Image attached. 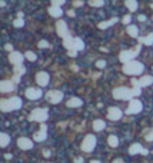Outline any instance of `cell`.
Wrapping results in <instances>:
<instances>
[{"label":"cell","mask_w":153,"mask_h":163,"mask_svg":"<svg viewBox=\"0 0 153 163\" xmlns=\"http://www.w3.org/2000/svg\"><path fill=\"white\" fill-rule=\"evenodd\" d=\"M143 70H144V66L140 62H136V60H132L129 63L123 65V73L125 75H130V76H134V75H140Z\"/></svg>","instance_id":"1"},{"label":"cell","mask_w":153,"mask_h":163,"mask_svg":"<svg viewBox=\"0 0 153 163\" xmlns=\"http://www.w3.org/2000/svg\"><path fill=\"white\" fill-rule=\"evenodd\" d=\"M140 49H142V44H139L136 49H133V50H123V52H120V54H119V60H120L123 65H126V63H129V62H132L137 54L140 53Z\"/></svg>","instance_id":"2"},{"label":"cell","mask_w":153,"mask_h":163,"mask_svg":"<svg viewBox=\"0 0 153 163\" xmlns=\"http://www.w3.org/2000/svg\"><path fill=\"white\" fill-rule=\"evenodd\" d=\"M49 117V112H47V109H34L32 113L29 115V120L30 122H39V123H42L43 125L44 120H47Z\"/></svg>","instance_id":"3"},{"label":"cell","mask_w":153,"mask_h":163,"mask_svg":"<svg viewBox=\"0 0 153 163\" xmlns=\"http://www.w3.org/2000/svg\"><path fill=\"white\" fill-rule=\"evenodd\" d=\"M134 95H133V90L127 89V87H116L113 90V98L117 99V100H130Z\"/></svg>","instance_id":"4"},{"label":"cell","mask_w":153,"mask_h":163,"mask_svg":"<svg viewBox=\"0 0 153 163\" xmlns=\"http://www.w3.org/2000/svg\"><path fill=\"white\" fill-rule=\"evenodd\" d=\"M96 147V137L93 135H88L82 143V150L83 152H92Z\"/></svg>","instance_id":"5"},{"label":"cell","mask_w":153,"mask_h":163,"mask_svg":"<svg viewBox=\"0 0 153 163\" xmlns=\"http://www.w3.org/2000/svg\"><path fill=\"white\" fill-rule=\"evenodd\" d=\"M142 109H143L142 102L133 99V100H130V103H129V107L126 109V113H127V115H137V113L142 112Z\"/></svg>","instance_id":"6"},{"label":"cell","mask_w":153,"mask_h":163,"mask_svg":"<svg viewBox=\"0 0 153 163\" xmlns=\"http://www.w3.org/2000/svg\"><path fill=\"white\" fill-rule=\"evenodd\" d=\"M46 99H47V102H50V103H60L62 100H63V92H60V90H50L47 95H46Z\"/></svg>","instance_id":"7"},{"label":"cell","mask_w":153,"mask_h":163,"mask_svg":"<svg viewBox=\"0 0 153 163\" xmlns=\"http://www.w3.org/2000/svg\"><path fill=\"white\" fill-rule=\"evenodd\" d=\"M56 30H57V34L60 37H67L69 36V30H67V24H66L65 20H59L57 24H56Z\"/></svg>","instance_id":"8"},{"label":"cell","mask_w":153,"mask_h":163,"mask_svg":"<svg viewBox=\"0 0 153 163\" xmlns=\"http://www.w3.org/2000/svg\"><path fill=\"white\" fill-rule=\"evenodd\" d=\"M36 82H37L39 86H47L49 82H50L49 73H46V72H39V73L36 75Z\"/></svg>","instance_id":"9"},{"label":"cell","mask_w":153,"mask_h":163,"mask_svg":"<svg viewBox=\"0 0 153 163\" xmlns=\"http://www.w3.org/2000/svg\"><path fill=\"white\" fill-rule=\"evenodd\" d=\"M26 98L30 100H37L42 98V90L40 89H34V87H29L26 90Z\"/></svg>","instance_id":"10"},{"label":"cell","mask_w":153,"mask_h":163,"mask_svg":"<svg viewBox=\"0 0 153 163\" xmlns=\"http://www.w3.org/2000/svg\"><path fill=\"white\" fill-rule=\"evenodd\" d=\"M23 54L19 53V52H11L10 56H9V60L10 63H13V66H19V65H23Z\"/></svg>","instance_id":"11"},{"label":"cell","mask_w":153,"mask_h":163,"mask_svg":"<svg viewBox=\"0 0 153 163\" xmlns=\"http://www.w3.org/2000/svg\"><path fill=\"white\" fill-rule=\"evenodd\" d=\"M47 126H46V125H42V126H40V130L37 132V133H34V136H33V139H34V140L36 142H42V140H44V139H46V137H47Z\"/></svg>","instance_id":"12"},{"label":"cell","mask_w":153,"mask_h":163,"mask_svg":"<svg viewBox=\"0 0 153 163\" xmlns=\"http://www.w3.org/2000/svg\"><path fill=\"white\" fill-rule=\"evenodd\" d=\"M0 90H1V93L13 92L14 90V82H11V80H3L0 83Z\"/></svg>","instance_id":"13"},{"label":"cell","mask_w":153,"mask_h":163,"mask_svg":"<svg viewBox=\"0 0 153 163\" xmlns=\"http://www.w3.org/2000/svg\"><path fill=\"white\" fill-rule=\"evenodd\" d=\"M17 144H19V147L23 149V150H29V149L33 147V142L30 140V139H27V137H20V139L17 140Z\"/></svg>","instance_id":"14"},{"label":"cell","mask_w":153,"mask_h":163,"mask_svg":"<svg viewBox=\"0 0 153 163\" xmlns=\"http://www.w3.org/2000/svg\"><path fill=\"white\" fill-rule=\"evenodd\" d=\"M129 153H130V154H139V153H142V154H147V150H146V149H143L140 143H134V144H132L130 147H129Z\"/></svg>","instance_id":"15"},{"label":"cell","mask_w":153,"mask_h":163,"mask_svg":"<svg viewBox=\"0 0 153 163\" xmlns=\"http://www.w3.org/2000/svg\"><path fill=\"white\" fill-rule=\"evenodd\" d=\"M107 117L110 120H119L122 117V110L117 107H110L107 112Z\"/></svg>","instance_id":"16"},{"label":"cell","mask_w":153,"mask_h":163,"mask_svg":"<svg viewBox=\"0 0 153 163\" xmlns=\"http://www.w3.org/2000/svg\"><path fill=\"white\" fill-rule=\"evenodd\" d=\"M63 46H65L67 50H73V49H75V39L69 34L67 37L63 39Z\"/></svg>","instance_id":"17"},{"label":"cell","mask_w":153,"mask_h":163,"mask_svg":"<svg viewBox=\"0 0 153 163\" xmlns=\"http://www.w3.org/2000/svg\"><path fill=\"white\" fill-rule=\"evenodd\" d=\"M105 127H106V122H105V120L97 119V120L93 122V129H95L96 132H102Z\"/></svg>","instance_id":"18"},{"label":"cell","mask_w":153,"mask_h":163,"mask_svg":"<svg viewBox=\"0 0 153 163\" xmlns=\"http://www.w3.org/2000/svg\"><path fill=\"white\" fill-rule=\"evenodd\" d=\"M132 85H133V95L134 96H139L140 95V92H142V86H140V83H139V80H136V79H132Z\"/></svg>","instance_id":"19"},{"label":"cell","mask_w":153,"mask_h":163,"mask_svg":"<svg viewBox=\"0 0 153 163\" xmlns=\"http://www.w3.org/2000/svg\"><path fill=\"white\" fill-rule=\"evenodd\" d=\"M83 105V100L79 98H72L70 100H67V106L69 107H79Z\"/></svg>","instance_id":"20"},{"label":"cell","mask_w":153,"mask_h":163,"mask_svg":"<svg viewBox=\"0 0 153 163\" xmlns=\"http://www.w3.org/2000/svg\"><path fill=\"white\" fill-rule=\"evenodd\" d=\"M9 102H10L13 110H17V109L22 107V99L17 98V96H16V98H10L9 99Z\"/></svg>","instance_id":"21"},{"label":"cell","mask_w":153,"mask_h":163,"mask_svg":"<svg viewBox=\"0 0 153 163\" xmlns=\"http://www.w3.org/2000/svg\"><path fill=\"white\" fill-rule=\"evenodd\" d=\"M49 14H50L52 17H60V16L63 14V10H62L60 7L52 6V7H49Z\"/></svg>","instance_id":"22"},{"label":"cell","mask_w":153,"mask_h":163,"mask_svg":"<svg viewBox=\"0 0 153 163\" xmlns=\"http://www.w3.org/2000/svg\"><path fill=\"white\" fill-rule=\"evenodd\" d=\"M139 42H140V44H147V46H152V44H153V33L147 34V36H143V37H140V39H139Z\"/></svg>","instance_id":"23"},{"label":"cell","mask_w":153,"mask_h":163,"mask_svg":"<svg viewBox=\"0 0 153 163\" xmlns=\"http://www.w3.org/2000/svg\"><path fill=\"white\" fill-rule=\"evenodd\" d=\"M139 83H140V86L142 87H147L150 86L153 83V76H143L140 80H139Z\"/></svg>","instance_id":"24"},{"label":"cell","mask_w":153,"mask_h":163,"mask_svg":"<svg viewBox=\"0 0 153 163\" xmlns=\"http://www.w3.org/2000/svg\"><path fill=\"white\" fill-rule=\"evenodd\" d=\"M0 109H1L3 112H10V110H13L10 102H9V99H3V100L0 102Z\"/></svg>","instance_id":"25"},{"label":"cell","mask_w":153,"mask_h":163,"mask_svg":"<svg viewBox=\"0 0 153 163\" xmlns=\"http://www.w3.org/2000/svg\"><path fill=\"white\" fill-rule=\"evenodd\" d=\"M117 22H119V19H117V17H113V19H110L107 22L99 23V29H107L109 26H112V24H115V23H117Z\"/></svg>","instance_id":"26"},{"label":"cell","mask_w":153,"mask_h":163,"mask_svg":"<svg viewBox=\"0 0 153 163\" xmlns=\"http://www.w3.org/2000/svg\"><path fill=\"white\" fill-rule=\"evenodd\" d=\"M9 143H10V136L7 133H1L0 135V144H1V147H6Z\"/></svg>","instance_id":"27"},{"label":"cell","mask_w":153,"mask_h":163,"mask_svg":"<svg viewBox=\"0 0 153 163\" xmlns=\"http://www.w3.org/2000/svg\"><path fill=\"white\" fill-rule=\"evenodd\" d=\"M125 6L129 9L130 11H136V9H137V1H134V0H126L125 1Z\"/></svg>","instance_id":"28"},{"label":"cell","mask_w":153,"mask_h":163,"mask_svg":"<svg viewBox=\"0 0 153 163\" xmlns=\"http://www.w3.org/2000/svg\"><path fill=\"white\" fill-rule=\"evenodd\" d=\"M13 73H14V76H22L26 73V67L23 65H19V66H14V69H13Z\"/></svg>","instance_id":"29"},{"label":"cell","mask_w":153,"mask_h":163,"mask_svg":"<svg viewBox=\"0 0 153 163\" xmlns=\"http://www.w3.org/2000/svg\"><path fill=\"white\" fill-rule=\"evenodd\" d=\"M107 143H109L112 147H117V146H119V139H117V136H115V135H110L109 139H107Z\"/></svg>","instance_id":"30"},{"label":"cell","mask_w":153,"mask_h":163,"mask_svg":"<svg viewBox=\"0 0 153 163\" xmlns=\"http://www.w3.org/2000/svg\"><path fill=\"white\" fill-rule=\"evenodd\" d=\"M126 30H127V34L132 36V37H136V36H137V33H139L137 27H136V26H133V24H129Z\"/></svg>","instance_id":"31"},{"label":"cell","mask_w":153,"mask_h":163,"mask_svg":"<svg viewBox=\"0 0 153 163\" xmlns=\"http://www.w3.org/2000/svg\"><path fill=\"white\" fill-rule=\"evenodd\" d=\"M85 49V42L82 40V39H79V37H76L75 39V50H83Z\"/></svg>","instance_id":"32"},{"label":"cell","mask_w":153,"mask_h":163,"mask_svg":"<svg viewBox=\"0 0 153 163\" xmlns=\"http://www.w3.org/2000/svg\"><path fill=\"white\" fill-rule=\"evenodd\" d=\"M89 4L93 6V7H102L105 4V1L103 0H92V1H89Z\"/></svg>","instance_id":"33"},{"label":"cell","mask_w":153,"mask_h":163,"mask_svg":"<svg viewBox=\"0 0 153 163\" xmlns=\"http://www.w3.org/2000/svg\"><path fill=\"white\" fill-rule=\"evenodd\" d=\"M26 57H27L29 60L34 62V60L37 59V54H36V53H33V52H26Z\"/></svg>","instance_id":"34"},{"label":"cell","mask_w":153,"mask_h":163,"mask_svg":"<svg viewBox=\"0 0 153 163\" xmlns=\"http://www.w3.org/2000/svg\"><path fill=\"white\" fill-rule=\"evenodd\" d=\"M13 24H14V27H23V26H24V20L17 17V19L14 20V23H13Z\"/></svg>","instance_id":"35"},{"label":"cell","mask_w":153,"mask_h":163,"mask_svg":"<svg viewBox=\"0 0 153 163\" xmlns=\"http://www.w3.org/2000/svg\"><path fill=\"white\" fill-rule=\"evenodd\" d=\"M144 137H146V140H147V142H152L153 140V129H150V130L147 132Z\"/></svg>","instance_id":"36"},{"label":"cell","mask_w":153,"mask_h":163,"mask_svg":"<svg viewBox=\"0 0 153 163\" xmlns=\"http://www.w3.org/2000/svg\"><path fill=\"white\" fill-rule=\"evenodd\" d=\"M62 4H65V0H57V1L53 0V1H52V6H55V7H60Z\"/></svg>","instance_id":"37"},{"label":"cell","mask_w":153,"mask_h":163,"mask_svg":"<svg viewBox=\"0 0 153 163\" xmlns=\"http://www.w3.org/2000/svg\"><path fill=\"white\" fill-rule=\"evenodd\" d=\"M96 66H97V67H102V69H103V67L106 66V62H105V60H97V62H96Z\"/></svg>","instance_id":"38"},{"label":"cell","mask_w":153,"mask_h":163,"mask_svg":"<svg viewBox=\"0 0 153 163\" xmlns=\"http://www.w3.org/2000/svg\"><path fill=\"white\" fill-rule=\"evenodd\" d=\"M130 20H132V16H129V14L123 17V23H125V24H129V23H130Z\"/></svg>","instance_id":"39"},{"label":"cell","mask_w":153,"mask_h":163,"mask_svg":"<svg viewBox=\"0 0 153 163\" xmlns=\"http://www.w3.org/2000/svg\"><path fill=\"white\" fill-rule=\"evenodd\" d=\"M67 54H69L70 57H76V56H77V50H75V49H73V50H69Z\"/></svg>","instance_id":"40"},{"label":"cell","mask_w":153,"mask_h":163,"mask_svg":"<svg viewBox=\"0 0 153 163\" xmlns=\"http://www.w3.org/2000/svg\"><path fill=\"white\" fill-rule=\"evenodd\" d=\"M39 47H49V43L46 40H42V42H39Z\"/></svg>","instance_id":"41"},{"label":"cell","mask_w":153,"mask_h":163,"mask_svg":"<svg viewBox=\"0 0 153 163\" xmlns=\"http://www.w3.org/2000/svg\"><path fill=\"white\" fill-rule=\"evenodd\" d=\"M4 49H6V50H10V53L13 52V46H11V44H6V46H4Z\"/></svg>","instance_id":"42"},{"label":"cell","mask_w":153,"mask_h":163,"mask_svg":"<svg viewBox=\"0 0 153 163\" xmlns=\"http://www.w3.org/2000/svg\"><path fill=\"white\" fill-rule=\"evenodd\" d=\"M75 163H83V157H76V159H75Z\"/></svg>","instance_id":"43"},{"label":"cell","mask_w":153,"mask_h":163,"mask_svg":"<svg viewBox=\"0 0 153 163\" xmlns=\"http://www.w3.org/2000/svg\"><path fill=\"white\" fill-rule=\"evenodd\" d=\"M137 19H139L140 22H144V20H146V16H144V14H140V16H139Z\"/></svg>","instance_id":"44"},{"label":"cell","mask_w":153,"mask_h":163,"mask_svg":"<svg viewBox=\"0 0 153 163\" xmlns=\"http://www.w3.org/2000/svg\"><path fill=\"white\" fill-rule=\"evenodd\" d=\"M73 4L79 7V6H83V1H73Z\"/></svg>","instance_id":"45"},{"label":"cell","mask_w":153,"mask_h":163,"mask_svg":"<svg viewBox=\"0 0 153 163\" xmlns=\"http://www.w3.org/2000/svg\"><path fill=\"white\" fill-rule=\"evenodd\" d=\"M43 156L49 157V156H50V152H49V150H44V152H43Z\"/></svg>","instance_id":"46"},{"label":"cell","mask_w":153,"mask_h":163,"mask_svg":"<svg viewBox=\"0 0 153 163\" xmlns=\"http://www.w3.org/2000/svg\"><path fill=\"white\" fill-rule=\"evenodd\" d=\"M113 163H125V162H123L122 159H115V160H113Z\"/></svg>","instance_id":"47"},{"label":"cell","mask_w":153,"mask_h":163,"mask_svg":"<svg viewBox=\"0 0 153 163\" xmlns=\"http://www.w3.org/2000/svg\"><path fill=\"white\" fill-rule=\"evenodd\" d=\"M20 80V76H14L13 77V82H19Z\"/></svg>","instance_id":"48"},{"label":"cell","mask_w":153,"mask_h":163,"mask_svg":"<svg viewBox=\"0 0 153 163\" xmlns=\"http://www.w3.org/2000/svg\"><path fill=\"white\" fill-rule=\"evenodd\" d=\"M67 13H69V16H75V11H73V10H69Z\"/></svg>","instance_id":"49"},{"label":"cell","mask_w":153,"mask_h":163,"mask_svg":"<svg viewBox=\"0 0 153 163\" xmlns=\"http://www.w3.org/2000/svg\"><path fill=\"white\" fill-rule=\"evenodd\" d=\"M90 163H100V162H99V160H92Z\"/></svg>","instance_id":"50"},{"label":"cell","mask_w":153,"mask_h":163,"mask_svg":"<svg viewBox=\"0 0 153 163\" xmlns=\"http://www.w3.org/2000/svg\"><path fill=\"white\" fill-rule=\"evenodd\" d=\"M152 7H153V4H152Z\"/></svg>","instance_id":"51"}]
</instances>
